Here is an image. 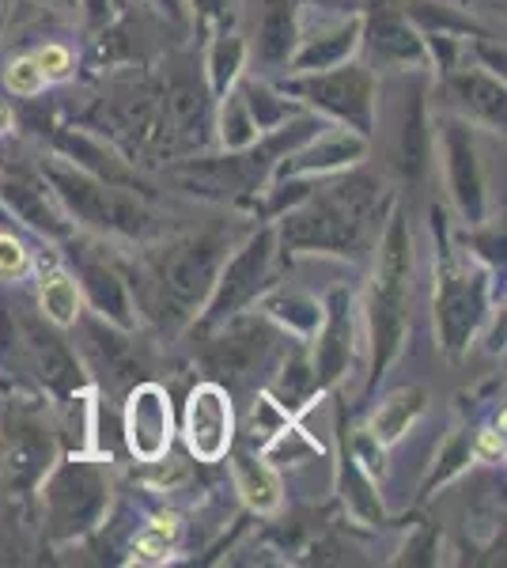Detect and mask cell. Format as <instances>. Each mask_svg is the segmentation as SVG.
Wrapping results in <instances>:
<instances>
[{
	"label": "cell",
	"mask_w": 507,
	"mask_h": 568,
	"mask_svg": "<svg viewBox=\"0 0 507 568\" xmlns=\"http://www.w3.org/2000/svg\"><path fill=\"white\" fill-rule=\"evenodd\" d=\"M348 342H353V326H348V315H345V296L334 300V318L326 326V337L318 345V372L315 379L326 383V379H337L341 368L348 364Z\"/></svg>",
	"instance_id": "cell-14"
},
{
	"label": "cell",
	"mask_w": 507,
	"mask_h": 568,
	"mask_svg": "<svg viewBox=\"0 0 507 568\" xmlns=\"http://www.w3.org/2000/svg\"><path fill=\"white\" fill-rule=\"evenodd\" d=\"M251 106H254V114H257V122H262V125H270V122H276V118L284 114V106H273L265 91H251Z\"/></svg>",
	"instance_id": "cell-35"
},
{
	"label": "cell",
	"mask_w": 507,
	"mask_h": 568,
	"mask_svg": "<svg viewBox=\"0 0 507 568\" xmlns=\"http://www.w3.org/2000/svg\"><path fill=\"white\" fill-rule=\"evenodd\" d=\"M0 197H4L8 205H12L16 213H20V216L27 220V224L45 227V232H53V235H61V232H64L61 216L50 209V201H45V190H42L34 179H27V175L4 179V182H0Z\"/></svg>",
	"instance_id": "cell-12"
},
{
	"label": "cell",
	"mask_w": 507,
	"mask_h": 568,
	"mask_svg": "<svg viewBox=\"0 0 507 568\" xmlns=\"http://www.w3.org/2000/svg\"><path fill=\"white\" fill-rule=\"evenodd\" d=\"M455 91L463 95V103H469L474 110H481L485 118H500L504 114V91L485 77H458Z\"/></svg>",
	"instance_id": "cell-19"
},
{
	"label": "cell",
	"mask_w": 507,
	"mask_h": 568,
	"mask_svg": "<svg viewBox=\"0 0 507 568\" xmlns=\"http://www.w3.org/2000/svg\"><path fill=\"white\" fill-rule=\"evenodd\" d=\"M103 4H107V0H88V8H91V16H99V12H103Z\"/></svg>",
	"instance_id": "cell-37"
},
{
	"label": "cell",
	"mask_w": 507,
	"mask_h": 568,
	"mask_svg": "<svg viewBox=\"0 0 507 568\" xmlns=\"http://www.w3.org/2000/svg\"><path fill=\"white\" fill-rule=\"evenodd\" d=\"M239 481H243L246 500L257 504V508H273V504H276V485H273L265 466L243 459V463H239Z\"/></svg>",
	"instance_id": "cell-23"
},
{
	"label": "cell",
	"mask_w": 507,
	"mask_h": 568,
	"mask_svg": "<svg viewBox=\"0 0 507 568\" xmlns=\"http://www.w3.org/2000/svg\"><path fill=\"white\" fill-rule=\"evenodd\" d=\"M8 463H12V474L20 481L39 478V470H42V463H45V444H42V439H20Z\"/></svg>",
	"instance_id": "cell-26"
},
{
	"label": "cell",
	"mask_w": 507,
	"mask_h": 568,
	"mask_svg": "<svg viewBox=\"0 0 507 568\" xmlns=\"http://www.w3.org/2000/svg\"><path fill=\"white\" fill-rule=\"evenodd\" d=\"M375 45H379L383 53H391V58H413V53H417V42H413V34L402 27L398 16H383V20L375 23Z\"/></svg>",
	"instance_id": "cell-24"
},
{
	"label": "cell",
	"mask_w": 507,
	"mask_h": 568,
	"mask_svg": "<svg viewBox=\"0 0 507 568\" xmlns=\"http://www.w3.org/2000/svg\"><path fill=\"white\" fill-rule=\"evenodd\" d=\"M284 402H296L303 398L311 387H315V372L307 368L303 361H292V364H284Z\"/></svg>",
	"instance_id": "cell-29"
},
{
	"label": "cell",
	"mask_w": 507,
	"mask_h": 568,
	"mask_svg": "<svg viewBox=\"0 0 507 568\" xmlns=\"http://www.w3.org/2000/svg\"><path fill=\"white\" fill-rule=\"evenodd\" d=\"M31 337V353H34V364H39L42 379L50 383L53 390H72L80 383V372H77V361L69 356V349L58 342L53 334H42L39 326L27 329Z\"/></svg>",
	"instance_id": "cell-13"
},
{
	"label": "cell",
	"mask_w": 507,
	"mask_h": 568,
	"mask_svg": "<svg viewBox=\"0 0 507 568\" xmlns=\"http://www.w3.org/2000/svg\"><path fill=\"white\" fill-rule=\"evenodd\" d=\"M23 270V246L16 240H8V235H0V273L4 277H12V273Z\"/></svg>",
	"instance_id": "cell-34"
},
{
	"label": "cell",
	"mask_w": 507,
	"mask_h": 568,
	"mask_svg": "<svg viewBox=\"0 0 507 568\" xmlns=\"http://www.w3.org/2000/svg\"><path fill=\"white\" fill-rule=\"evenodd\" d=\"M53 182L64 194L72 209L95 227H110V232H125V235H136L149 227V213L136 205L133 197L118 194L110 186H99L84 175H69V171H53Z\"/></svg>",
	"instance_id": "cell-4"
},
{
	"label": "cell",
	"mask_w": 507,
	"mask_h": 568,
	"mask_svg": "<svg viewBox=\"0 0 507 568\" xmlns=\"http://www.w3.org/2000/svg\"><path fill=\"white\" fill-rule=\"evenodd\" d=\"M405 277H409V240L405 224L394 220L383 243L379 273H375V304H372V326H375V372L391 364L394 349L405 329Z\"/></svg>",
	"instance_id": "cell-2"
},
{
	"label": "cell",
	"mask_w": 507,
	"mask_h": 568,
	"mask_svg": "<svg viewBox=\"0 0 507 568\" xmlns=\"http://www.w3.org/2000/svg\"><path fill=\"white\" fill-rule=\"evenodd\" d=\"M103 481L91 466H64L58 478L50 481V511L58 535H77L88 530L103 511Z\"/></svg>",
	"instance_id": "cell-5"
},
{
	"label": "cell",
	"mask_w": 507,
	"mask_h": 568,
	"mask_svg": "<svg viewBox=\"0 0 507 568\" xmlns=\"http://www.w3.org/2000/svg\"><path fill=\"white\" fill-rule=\"evenodd\" d=\"M359 155V141H348V136H334V141L318 144V149H311L307 155H300L296 163H288L284 171H315V168H334L341 160H353Z\"/></svg>",
	"instance_id": "cell-21"
},
{
	"label": "cell",
	"mask_w": 507,
	"mask_h": 568,
	"mask_svg": "<svg viewBox=\"0 0 507 568\" xmlns=\"http://www.w3.org/2000/svg\"><path fill=\"white\" fill-rule=\"evenodd\" d=\"M224 136H227V144H235V149L251 144V136H254V122L246 118V110L239 106V99H232L224 110Z\"/></svg>",
	"instance_id": "cell-28"
},
{
	"label": "cell",
	"mask_w": 507,
	"mask_h": 568,
	"mask_svg": "<svg viewBox=\"0 0 507 568\" xmlns=\"http://www.w3.org/2000/svg\"><path fill=\"white\" fill-rule=\"evenodd\" d=\"M186 433H190V447L205 463L220 459V455L227 452V439H232V409H227V398L216 387H201L190 398Z\"/></svg>",
	"instance_id": "cell-7"
},
{
	"label": "cell",
	"mask_w": 507,
	"mask_h": 568,
	"mask_svg": "<svg viewBox=\"0 0 507 568\" xmlns=\"http://www.w3.org/2000/svg\"><path fill=\"white\" fill-rule=\"evenodd\" d=\"M197 4L205 8V12H216V8H220V0H197Z\"/></svg>",
	"instance_id": "cell-38"
},
{
	"label": "cell",
	"mask_w": 507,
	"mask_h": 568,
	"mask_svg": "<svg viewBox=\"0 0 507 568\" xmlns=\"http://www.w3.org/2000/svg\"><path fill=\"white\" fill-rule=\"evenodd\" d=\"M0 130H8V110L0 106Z\"/></svg>",
	"instance_id": "cell-39"
},
{
	"label": "cell",
	"mask_w": 507,
	"mask_h": 568,
	"mask_svg": "<svg viewBox=\"0 0 507 568\" xmlns=\"http://www.w3.org/2000/svg\"><path fill=\"white\" fill-rule=\"evenodd\" d=\"M288 45H292V4L288 0H270L262 20V58L265 61L288 58Z\"/></svg>",
	"instance_id": "cell-16"
},
{
	"label": "cell",
	"mask_w": 507,
	"mask_h": 568,
	"mask_svg": "<svg viewBox=\"0 0 507 568\" xmlns=\"http://www.w3.org/2000/svg\"><path fill=\"white\" fill-rule=\"evenodd\" d=\"M420 409V394L413 390V394H394L391 402L375 414V436L379 439H394V436H402V428L409 425V417Z\"/></svg>",
	"instance_id": "cell-20"
},
{
	"label": "cell",
	"mask_w": 507,
	"mask_h": 568,
	"mask_svg": "<svg viewBox=\"0 0 507 568\" xmlns=\"http://www.w3.org/2000/svg\"><path fill=\"white\" fill-rule=\"evenodd\" d=\"M239 58H243V45H239L235 39H232V42H220V45H216V58H212V77H216V88H224L227 80L235 77Z\"/></svg>",
	"instance_id": "cell-30"
},
{
	"label": "cell",
	"mask_w": 507,
	"mask_h": 568,
	"mask_svg": "<svg viewBox=\"0 0 507 568\" xmlns=\"http://www.w3.org/2000/svg\"><path fill=\"white\" fill-rule=\"evenodd\" d=\"M42 307L53 323H77V288H72L64 277L50 281L42 292Z\"/></svg>",
	"instance_id": "cell-25"
},
{
	"label": "cell",
	"mask_w": 507,
	"mask_h": 568,
	"mask_svg": "<svg viewBox=\"0 0 507 568\" xmlns=\"http://www.w3.org/2000/svg\"><path fill=\"white\" fill-rule=\"evenodd\" d=\"M171 538H174V519H160L149 535H144V542H141V554L149 557V561H160L163 554H168V546H171Z\"/></svg>",
	"instance_id": "cell-32"
},
{
	"label": "cell",
	"mask_w": 507,
	"mask_h": 568,
	"mask_svg": "<svg viewBox=\"0 0 507 568\" xmlns=\"http://www.w3.org/2000/svg\"><path fill=\"white\" fill-rule=\"evenodd\" d=\"M450 168H455L458 201H463V209L469 216H477L481 213V186H477V163L463 133H450Z\"/></svg>",
	"instance_id": "cell-15"
},
{
	"label": "cell",
	"mask_w": 507,
	"mask_h": 568,
	"mask_svg": "<svg viewBox=\"0 0 507 568\" xmlns=\"http://www.w3.org/2000/svg\"><path fill=\"white\" fill-rule=\"evenodd\" d=\"M300 91L315 99V103L337 110L348 122H356L359 130L372 125V84H367V77L359 69H341L329 72V77L307 80V84H300Z\"/></svg>",
	"instance_id": "cell-8"
},
{
	"label": "cell",
	"mask_w": 507,
	"mask_h": 568,
	"mask_svg": "<svg viewBox=\"0 0 507 568\" xmlns=\"http://www.w3.org/2000/svg\"><path fill=\"white\" fill-rule=\"evenodd\" d=\"M171 114L186 133H201V125H205V99H201V88L197 84L174 88L171 91Z\"/></svg>",
	"instance_id": "cell-22"
},
{
	"label": "cell",
	"mask_w": 507,
	"mask_h": 568,
	"mask_svg": "<svg viewBox=\"0 0 507 568\" xmlns=\"http://www.w3.org/2000/svg\"><path fill=\"white\" fill-rule=\"evenodd\" d=\"M84 277H88V292H91V300H95V307L114 318V323H129V304H125L122 281H118L114 273L99 270V265H88Z\"/></svg>",
	"instance_id": "cell-17"
},
{
	"label": "cell",
	"mask_w": 507,
	"mask_h": 568,
	"mask_svg": "<svg viewBox=\"0 0 507 568\" xmlns=\"http://www.w3.org/2000/svg\"><path fill=\"white\" fill-rule=\"evenodd\" d=\"M125 428H129V447H133V455H141V459L152 463L168 452L171 406H168V398H163L160 387H141L133 394Z\"/></svg>",
	"instance_id": "cell-6"
},
{
	"label": "cell",
	"mask_w": 507,
	"mask_h": 568,
	"mask_svg": "<svg viewBox=\"0 0 507 568\" xmlns=\"http://www.w3.org/2000/svg\"><path fill=\"white\" fill-rule=\"evenodd\" d=\"M276 315H284V318H296V326L300 329H315L318 326V307L315 304H307V300H296V296H288V300H276L273 304Z\"/></svg>",
	"instance_id": "cell-31"
},
{
	"label": "cell",
	"mask_w": 507,
	"mask_h": 568,
	"mask_svg": "<svg viewBox=\"0 0 507 568\" xmlns=\"http://www.w3.org/2000/svg\"><path fill=\"white\" fill-rule=\"evenodd\" d=\"M485 307L481 281L477 277H447L444 296H439V329H444V342L450 349H463L469 329L477 326Z\"/></svg>",
	"instance_id": "cell-9"
},
{
	"label": "cell",
	"mask_w": 507,
	"mask_h": 568,
	"mask_svg": "<svg viewBox=\"0 0 507 568\" xmlns=\"http://www.w3.org/2000/svg\"><path fill=\"white\" fill-rule=\"evenodd\" d=\"M39 69L42 72H53V77H61L64 69H69V53L61 50V45H50V50L39 58Z\"/></svg>",
	"instance_id": "cell-36"
},
{
	"label": "cell",
	"mask_w": 507,
	"mask_h": 568,
	"mask_svg": "<svg viewBox=\"0 0 507 568\" xmlns=\"http://www.w3.org/2000/svg\"><path fill=\"white\" fill-rule=\"evenodd\" d=\"M265 345H270V334H265L262 323H235L216 345H212L209 364H212V372L243 375L246 368L257 364V356L265 353Z\"/></svg>",
	"instance_id": "cell-11"
},
{
	"label": "cell",
	"mask_w": 507,
	"mask_h": 568,
	"mask_svg": "<svg viewBox=\"0 0 507 568\" xmlns=\"http://www.w3.org/2000/svg\"><path fill=\"white\" fill-rule=\"evenodd\" d=\"M375 205L372 179H348L341 186H329V194L311 205L307 213L288 216L284 240L292 246H353L367 224V213Z\"/></svg>",
	"instance_id": "cell-1"
},
{
	"label": "cell",
	"mask_w": 507,
	"mask_h": 568,
	"mask_svg": "<svg viewBox=\"0 0 507 568\" xmlns=\"http://www.w3.org/2000/svg\"><path fill=\"white\" fill-rule=\"evenodd\" d=\"M91 342H95V353H99V364L114 375L118 383H133L136 379V361L129 353V345L122 342L118 334H107L103 326H91Z\"/></svg>",
	"instance_id": "cell-18"
},
{
	"label": "cell",
	"mask_w": 507,
	"mask_h": 568,
	"mask_svg": "<svg viewBox=\"0 0 507 568\" xmlns=\"http://www.w3.org/2000/svg\"><path fill=\"white\" fill-rule=\"evenodd\" d=\"M220 254H224V243H220L216 235L193 240L171 254L168 265H163V315L186 318L190 311L209 296Z\"/></svg>",
	"instance_id": "cell-3"
},
{
	"label": "cell",
	"mask_w": 507,
	"mask_h": 568,
	"mask_svg": "<svg viewBox=\"0 0 507 568\" xmlns=\"http://www.w3.org/2000/svg\"><path fill=\"white\" fill-rule=\"evenodd\" d=\"M265 262H270V235H257V240L227 265L224 281H220V296H216V304H212V315L224 318V315H232L239 304H246L257 292Z\"/></svg>",
	"instance_id": "cell-10"
},
{
	"label": "cell",
	"mask_w": 507,
	"mask_h": 568,
	"mask_svg": "<svg viewBox=\"0 0 507 568\" xmlns=\"http://www.w3.org/2000/svg\"><path fill=\"white\" fill-rule=\"evenodd\" d=\"M160 4H168V8H171V12H174V0H160Z\"/></svg>",
	"instance_id": "cell-40"
},
{
	"label": "cell",
	"mask_w": 507,
	"mask_h": 568,
	"mask_svg": "<svg viewBox=\"0 0 507 568\" xmlns=\"http://www.w3.org/2000/svg\"><path fill=\"white\" fill-rule=\"evenodd\" d=\"M353 34L356 31H341V34H334V42H315V45H311V50H303V58H300V65L303 69H326L329 65V61H337L341 58V53H348V50H353Z\"/></svg>",
	"instance_id": "cell-27"
},
{
	"label": "cell",
	"mask_w": 507,
	"mask_h": 568,
	"mask_svg": "<svg viewBox=\"0 0 507 568\" xmlns=\"http://www.w3.org/2000/svg\"><path fill=\"white\" fill-rule=\"evenodd\" d=\"M8 84L16 91H23V95H31V91L42 88V69L34 65V61H16L12 72H8Z\"/></svg>",
	"instance_id": "cell-33"
}]
</instances>
